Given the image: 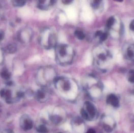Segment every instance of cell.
Returning <instances> with one entry per match:
<instances>
[{"mask_svg": "<svg viewBox=\"0 0 134 133\" xmlns=\"http://www.w3.org/2000/svg\"><path fill=\"white\" fill-rule=\"evenodd\" d=\"M95 131L92 129H90V130H88V131H87V133H95Z\"/></svg>", "mask_w": 134, "mask_h": 133, "instance_id": "26", "label": "cell"}, {"mask_svg": "<svg viewBox=\"0 0 134 133\" xmlns=\"http://www.w3.org/2000/svg\"><path fill=\"white\" fill-rule=\"evenodd\" d=\"M115 1H117V2H122L123 1V0H114Z\"/></svg>", "mask_w": 134, "mask_h": 133, "instance_id": "28", "label": "cell"}, {"mask_svg": "<svg viewBox=\"0 0 134 133\" xmlns=\"http://www.w3.org/2000/svg\"><path fill=\"white\" fill-rule=\"evenodd\" d=\"M17 47L16 44L12 43L8 46V49L9 53H13L16 51Z\"/></svg>", "mask_w": 134, "mask_h": 133, "instance_id": "13", "label": "cell"}, {"mask_svg": "<svg viewBox=\"0 0 134 133\" xmlns=\"http://www.w3.org/2000/svg\"><path fill=\"white\" fill-rule=\"evenodd\" d=\"M6 91L4 89H2L0 91V95L2 97H3L5 95Z\"/></svg>", "mask_w": 134, "mask_h": 133, "instance_id": "24", "label": "cell"}, {"mask_svg": "<svg viewBox=\"0 0 134 133\" xmlns=\"http://www.w3.org/2000/svg\"><path fill=\"white\" fill-rule=\"evenodd\" d=\"M37 131L40 133H46L48 132L47 128L44 125L40 126L37 129Z\"/></svg>", "mask_w": 134, "mask_h": 133, "instance_id": "16", "label": "cell"}, {"mask_svg": "<svg viewBox=\"0 0 134 133\" xmlns=\"http://www.w3.org/2000/svg\"><path fill=\"white\" fill-rule=\"evenodd\" d=\"M75 36L79 40H83L85 37V34L82 31L77 30L75 32Z\"/></svg>", "mask_w": 134, "mask_h": 133, "instance_id": "11", "label": "cell"}, {"mask_svg": "<svg viewBox=\"0 0 134 133\" xmlns=\"http://www.w3.org/2000/svg\"><path fill=\"white\" fill-rule=\"evenodd\" d=\"M130 29L132 31H134V20L131 22L130 24Z\"/></svg>", "mask_w": 134, "mask_h": 133, "instance_id": "22", "label": "cell"}, {"mask_svg": "<svg viewBox=\"0 0 134 133\" xmlns=\"http://www.w3.org/2000/svg\"><path fill=\"white\" fill-rule=\"evenodd\" d=\"M39 39L42 45L50 48L56 44L57 36L53 30L50 28H46L40 32Z\"/></svg>", "mask_w": 134, "mask_h": 133, "instance_id": "1", "label": "cell"}, {"mask_svg": "<svg viewBox=\"0 0 134 133\" xmlns=\"http://www.w3.org/2000/svg\"><path fill=\"white\" fill-rule=\"evenodd\" d=\"M132 93H133V94L134 95V89H133V90H132Z\"/></svg>", "mask_w": 134, "mask_h": 133, "instance_id": "29", "label": "cell"}, {"mask_svg": "<svg viewBox=\"0 0 134 133\" xmlns=\"http://www.w3.org/2000/svg\"><path fill=\"white\" fill-rule=\"evenodd\" d=\"M37 96L39 99H42L44 97V93L42 91H39L37 93Z\"/></svg>", "mask_w": 134, "mask_h": 133, "instance_id": "19", "label": "cell"}, {"mask_svg": "<svg viewBox=\"0 0 134 133\" xmlns=\"http://www.w3.org/2000/svg\"><path fill=\"white\" fill-rule=\"evenodd\" d=\"M27 0H12V3L14 6L17 7H21L25 5Z\"/></svg>", "mask_w": 134, "mask_h": 133, "instance_id": "9", "label": "cell"}, {"mask_svg": "<svg viewBox=\"0 0 134 133\" xmlns=\"http://www.w3.org/2000/svg\"><path fill=\"white\" fill-rule=\"evenodd\" d=\"M5 96L6 99H8L11 98V92L10 90H8L6 91Z\"/></svg>", "mask_w": 134, "mask_h": 133, "instance_id": "20", "label": "cell"}, {"mask_svg": "<svg viewBox=\"0 0 134 133\" xmlns=\"http://www.w3.org/2000/svg\"><path fill=\"white\" fill-rule=\"evenodd\" d=\"M127 78L129 82L134 84V69L129 71L127 74Z\"/></svg>", "mask_w": 134, "mask_h": 133, "instance_id": "10", "label": "cell"}, {"mask_svg": "<svg viewBox=\"0 0 134 133\" xmlns=\"http://www.w3.org/2000/svg\"><path fill=\"white\" fill-rule=\"evenodd\" d=\"M17 96L19 98L23 97L24 96V93L22 92H19L17 93Z\"/></svg>", "mask_w": 134, "mask_h": 133, "instance_id": "23", "label": "cell"}, {"mask_svg": "<svg viewBox=\"0 0 134 133\" xmlns=\"http://www.w3.org/2000/svg\"><path fill=\"white\" fill-rule=\"evenodd\" d=\"M102 0H91V5L92 7L95 9L99 8Z\"/></svg>", "mask_w": 134, "mask_h": 133, "instance_id": "12", "label": "cell"}, {"mask_svg": "<svg viewBox=\"0 0 134 133\" xmlns=\"http://www.w3.org/2000/svg\"><path fill=\"white\" fill-rule=\"evenodd\" d=\"M4 37V34L3 32L1 31H0V41L3 40Z\"/></svg>", "mask_w": 134, "mask_h": 133, "instance_id": "25", "label": "cell"}, {"mask_svg": "<svg viewBox=\"0 0 134 133\" xmlns=\"http://www.w3.org/2000/svg\"><path fill=\"white\" fill-rule=\"evenodd\" d=\"M33 36V32L30 28H26L22 29L18 34V38L22 42L29 41Z\"/></svg>", "mask_w": 134, "mask_h": 133, "instance_id": "2", "label": "cell"}, {"mask_svg": "<svg viewBox=\"0 0 134 133\" xmlns=\"http://www.w3.org/2000/svg\"><path fill=\"white\" fill-rule=\"evenodd\" d=\"M95 36L98 37L101 41H104L108 38V34L106 32H103L101 31H97L95 33Z\"/></svg>", "mask_w": 134, "mask_h": 133, "instance_id": "7", "label": "cell"}, {"mask_svg": "<svg viewBox=\"0 0 134 133\" xmlns=\"http://www.w3.org/2000/svg\"><path fill=\"white\" fill-rule=\"evenodd\" d=\"M107 102L108 104L115 108H118L120 105L118 97L114 94H111L108 96Z\"/></svg>", "mask_w": 134, "mask_h": 133, "instance_id": "4", "label": "cell"}, {"mask_svg": "<svg viewBox=\"0 0 134 133\" xmlns=\"http://www.w3.org/2000/svg\"><path fill=\"white\" fill-rule=\"evenodd\" d=\"M86 107L87 110L88 111V113L90 114L92 118L95 117V115L96 110L95 107L93 104L92 103L90 102H87L86 103Z\"/></svg>", "mask_w": 134, "mask_h": 133, "instance_id": "6", "label": "cell"}, {"mask_svg": "<svg viewBox=\"0 0 134 133\" xmlns=\"http://www.w3.org/2000/svg\"><path fill=\"white\" fill-rule=\"evenodd\" d=\"M73 1V0H62V2L64 4L68 5L71 3Z\"/></svg>", "mask_w": 134, "mask_h": 133, "instance_id": "21", "label": "cell"}, {"mask_svg": "<svg viewBox=\"0 0 134 133\" xmlns=\"http://www.w3.org/2000/svg\"><path fill=\"white\" fill-rule=\"evenodd\" d=\"M1 75L3 79L5 80H8L10 78V74L6 70L3 71L1 73Z\"/></svg>", "mask_w": 134, "mask_h": 133, "instance_id": "14", "label": "cell"}, {"mask_svg": "<svg viewBox=\"0 0 134 133\" xmlns=\"http://www.w3.org/2000/svg\"><path fill=\"white\" fill-rule=\"evenodd\" d=\"M81 114L82 116L83 117V118L85 120H88L89 119V116L88 115V114L86 111L84 109H82L81 110Z\"/></svg>", "mask_w": 134, "mask_h": 133, "instance_id": "17", "label": "cell"}, {"mask_svg": "<svg viewBox=\"0 0 134 133\" xmlns=\"http://www.w3.org/2000/svg\"><path fill=\"white\" fill-rule=\"evenodd\" d=\"M51 120L54 123H57L61 121V118L60 117H58V116H54L51 118Z\"/></svg>", "mask_w": 134, "mask_h": 133, "instance_id": "18", "label": "cell"}, {"mask_svg": "<svg viewBox=\"0 0 134 133\" xmlns=\"http://www.w3.org/2000/svg\"><path fill=\"white\" fill-rule=\"evenodd\" d=\"M7 85H8V86H11L12 85V84H13V83H12V82L9 81L8 82H7Z\"/></svg>", "mask_w": 134, "mask_h": 133, "instance_id": "27", "label": "cell"}, {"mask_svg": "<svg viewBox=\"0 0 134 133\" xmlns=\"http://www.w3.org/2000/svg\"><path fill=\"white\" fill-rule=\"evenodd\" d=\"M55 1V0H36L37 7L42 10H47L50 8Z\"/></svg>", "mask_w": 134, "mask_h": 133, "instance_id": "3", "label": "cell"}, {"mask_svg": "<svg viewBox=\"0 0 134 133\" xmlns=\"http://www.w3.org/2000/svg\"><path fill=\"white\" fill-rule=\"evenodd\" d=\"M23 127L24 129L27 130L32 129L33 127V123L32 121L28 118L25 119L24 120Z\"/></svg>", "mask_w": 134, "mask_h": 133, "instance_id": "8", "label": "cell"}, {"mask_svg": "<svg viewBox=\"0 0 134 133\" xmlns=\"http://www.w3.org/2000/svg\"><path fill=\"white\" fill-rule=\"evenodd\" d=\"M115 22V19L113 16L109 18L106 23V26L108 28H110L113 25Z\"/></svg>", "mask_w": 134, "mask_h": 133, "instance_id": "15", "label": "cell"}, {"mask_svg": "<svg viewBox=\"0 0 134 133\" xmlns=\"http://www.w3.org/2000/svg\"><path fill=\"white\" fill-rule=\"evenodd\" d=\"M124 56L129 61H134V47L129 46L124 52Z\"/></svg>", "mask_w": 134, "mask_h": 133, "instance_id": "5", "label": "cell"}]
</instances>
